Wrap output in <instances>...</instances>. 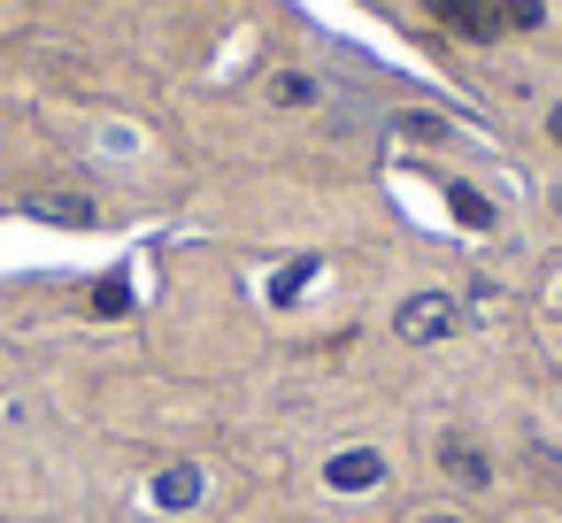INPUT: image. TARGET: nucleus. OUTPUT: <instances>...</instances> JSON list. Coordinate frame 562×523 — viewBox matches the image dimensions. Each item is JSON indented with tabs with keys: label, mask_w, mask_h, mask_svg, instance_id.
Segmentation results:
<instances>
[{
	"label": "nucleus",
	"mask_w": 562,
	"mask_h": 523,
	"mask_svg": "<svg viewBox=\"0 0 562 523\" xmlns=\"http://www.w3.org/2000/svg\"><path fill=\"white\" fill-rule=\"evenodd\" d=\"M447 201H454V216H462L470 231H493V208H485V193H470V185H454Z\"/></svg>",
	"instance_id": "obj_6"
},
{
	"label": "nucleus",
	"mask_w": 562,
	"mask_h": 523,
	"mask_svg": "<svg viewBox=\"0 0 562 523\" xmlns=\"http://www.w3.org/2000/svg\"><path fill=\"white\" fill-rule=\"evenodd\" d=\"M378 477H385V454H378V446H347V454H331V469H324L331 492H362V485H378Z\"/></svg>",
	"instance_id": "obj_4"
},
{
	"label": "nucleus",
	"mask_w": 562,
	"mask_h": 523,
	"mask_svg": "<svg viewBox=\"0 0 562 523\" xmlns=\"http://www.w3.org/2000/svg\"><path fill=\"white\" fill-rule=\"evenodd\" d=\"M424 523H462V515H424Z\"/></svg>",
	"instance_id": "obj_11"
},
{
	"label": "nucleus",
	"mask_w": 562,
	"mask_h": 523,
	"mask_svg": "<svg viewBox=\"0 0 562 523\" xmlns=\"http://www.w3.org/2000/svg\"><path fill=\"white\" fill-rule=\"evenodd\" d=\"M439 469H447L454 485H470V492L493 485V454H485L470 431H439Z\"/></svg>",
	"instance_id": "obj_2"
},
{
	"label": "nucleus",
	"mask_w": 562,
	"mask_h": 523,
	"mask_svg": "<svg viewBox=\"0 0 562 523\" xmlns=\"http://www.w3.org/2000/svg\"><path fill=\"white\" fill-rule=\"evenodd\" d=\"M93 308H101V316H116V308H132V285H124V277H101V293H93Z\"/></svg>",
	"instance_id": "obj_9"
},
{
	"label": "nucleus",
	"mask_w": 562,
	"mask_h": 523,
	"mask_svg": "<svg viewBox=\"0 0 562 523\" xmlns=\"http://www.w3.org/2000/svg\"><path fill=\"white\" fill-rule=\"evenodd\" d=\"M155 492H162V508H193V500H201V477H193V469H170Z\"/></svg>",
	"instance_id": "obj_7"
},
{
	"label": "nucleus",
	"mask_w": 562,
	"mask_h": 523,
	"mask_svg": "<svg viewBox=\"0 0 562 523\" xmlns=\"http://www.w3.org/2000/svg\"><path fill=\"white\" fill-rule=\"evenodd\" d=\"M547 132H554V147H562V109H554V116H547Z\"/></svg>",
	"instance_id": "obj_10"
},
{
	"label": "nucleus",
	"mask_w": 562,
	"mask_h": 523,
	"mask_svg": "<svg viewBox=\"0 0 562 523\" xmlns=\"http://www.w3.org/2000/svg\"><path fill=\"white\" fill-rule=\"evenodd\" d=\"M16 208L24 216H47V224H93V201L86 193H24Z\"/></svg>",
	"instance_id": "obj_5"
},
{
	"label": "nucleus",
	"mask_w": 562,
	"mask_h": 523,
	"mask_svg": "<svg viewBox=\"0 0 562 523\" xmlns=\"http://www.w3.org/2000/svg\"><path fill=\"white\" fill-rule=\"evenodd\" d=\"M493 16H501L508 32H531V24H539L547 9H539V0H501V9H493Z\"/></svg>",
	"instance_id": "obj_8"
},
{
	"label": "nucleus",
	"mask_w": 562,
	"mask_h": 523,
	"mask_svg": "<svg viewBox=\"0 0 562 523\" xmlns=\"http://www.w3.org/2000/svg\"><path fill=\"white\" fill-rule=\"evenodd\" d=\"M424 9H431L454 39H493V24H501V16H493V0H424Z\"/></svg>",
	"instance_id": "obj_3"
},
{
	"label": "nucleus",
	"mask_w": 562,
	"mask_h": 523,
	"mask_svg": "<svg viewBox=\"0 0 562 523\" xmlns=\"http://www.w3.org/2000/svg\"><path fill=\"white\" fill-rule=\"evenodd\" d=\"M393 331H401L408 346H439V339H454V331H462V308H454L447 293H416V300H401V308H393Z\"/></svg>",
	"instance_id": "obj_1"
}]
</instances>
